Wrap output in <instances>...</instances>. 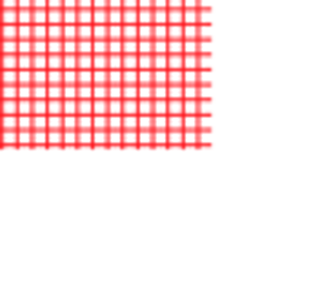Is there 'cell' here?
I'll return each mask as SVG.
<instances>
[{"instance_id":"obj_32","label":"cell","mask_w":312,"mask_h":289,"mask_svg":"<svg viewBox=\"0 0 312 289\" xmlns=\"http://www.w3.org/2000/svg\"><path fill=\"white\" fill-rule=\"evenodd\" d=\"M198 68H212V52H198Z\"/></svg>"},{"instance_id":"obj_2","label":"cell","mask_w":312,"mask_h":289,"mask_svg":"<svg viewBox=\"0 0 312 289\" xmlns=\"http://www.w3.org/2000/svg\"><path fill=\"white\" fill-rule=\"evenodd\" d=\"M137 147H150V150H153V127H140V130H137Z\"/></svg>"},{"instance_id":"obj_23","label":"cell","mask_w":312,"mask_h":289,"mask_svg":"<svg viewBox=\"0 0 312 289\" xmlns=\"http://www.w3.org/2000/svg\"><path fill=\"white\" fill-rule=\"evenodd\" d=\"M46 98H59L62 101V85H46Z\"/></svg>"},{"instance_id":"obj_26","label":"cell","mask_w":312,"mask_h":289,"mask_svg":"<svg viewBox=\"0 0 312 289\" xmlns=\"http://www.w3.org/2000/svg\"><path fill=\"white\" fill-rule=\"evenodd\" d=\"M166 98H182V85H166Z\"/></svg>"},{"instance_id":"obj_34","label":"cell","mask_w":312,"mask_h":289,"mask_svg":"<svg viewBox=\"0 0 312 289\" xmlns=\"http://www.w3.org/2000/svg\"><path fill=\"white\" fill-rule=\"evenodd\" d=\"M153 85H166V68H153Z\"/></svg>"},{"instance_id":"obj_21","label":"cell","mask_w":312,"mask_h":289,"mask_svg":"<svg viewBox=\"0 0 312 289\" xmlns=\"http://www.w3.org/2000/svg\"><path fill=\"white\" fill-rule=\"evenodd\" d=\"M182 52H192V56H198V39H182Z\"/></svg>"},{"instance_id":"obj_33","label":"cell","mask_w":312,"mask_h":289,"mask_svg":"<svg viewBox=\"0 0 312 289\" xmlns=\"http://www.w3.org/2000/svg\"><path fill=\"white\" fill-rule=\"evenodd\" d=\"M182 98H198V85H182Z\"/></svg>"},{"instance_id":"obj_15","label":"cell","mask_w":312,"mask_h":289,"mask_svg":"<svg viewBox=\"0 0 312 289\" xmlns=\"http://www.w3.org/2000/svg\"><path fill=\"white\" fill-rule=\"evenodd\" d=\"M91 68H108V52H91Z\"/></svg>"},{"instance_id":"obj_38","label":"cell","mask_w":312,"mask_h":289,"mask_svg":"<svg viewBox=\"0 0 312 289\" xmlns=\"http://www.w3.org/2000/svg\"><path fill=\"white\" fill-rule=\"evenodd\" d=\"M153 98H166V85H153Z\"/></svg>"},{"instance_id":"obj_28","label":"cell","mask_w":312,"mask_h":289,"mask_svg":"<svg viewBox=\"0 0 312 289\" xmlns=\"http://www.w3.org/2000/svg\"><path fill=\"white\" fill-rule=\"evenodd\" d=\"M108 147H121V130H108Z\"/></svg>"},{"instance_id":"obj_25","label":"cell","mask_w":312,"mask_h":289,"mask_svg":"<svg viewBox=\"0 0 312 289\" xmlns=\"http://www.w3.org/2000/svg\"><path fill=\"white\" fill-rule=\"evenodd\" d=\"M75 52H91V39H75Z\"/></svg>"},{"instance_id":"obj_36","label":"cell","mask_w":312,"mask_h":289,"mask_svg":"<svg viewBox=\"0 0 312 289\" xmlns=\"http://www.w3.org/2000/svg\"><path fill=\"white\" fill-rule=\"evenodd\" d=\"M108 98H121V85H108Z\"/></svg>"},{"instance_id":"obj_31","label":"cell","mask_w":312,"mask_h":289,"mask_svg":"<svg viewBox=\"0 0 312 289\" xmlns=\"http://www.w3.org/2000/svg\"><path fill=\"white\" fill-rule=\"evenodd\" d=\"M108 39H121V23H108Z\"/></svg>"},{"instance_id":"obj_8","label":"cell","mask_w":312,"mask_h":289,"mask_svg":"<svg viewBox=\"0 0 312 289\" xmlns=\"http://www.w3.org/2000/svg\"><path fill=\"white\" fill-rule=\"evenodd\" d=\"M75 147H91V130H75Z\"/></svg>"},{"instance_id":"obj_35","label":"cell","mask_w":312,"mask_h":289,"mask_svg":"<svg viewBox=\"0 0 312 289\" xmlns=\"http://www.w3.org/2000/svg\"><path fill=\"white\" fill-rule=\"evenodd\" d=\"M30 20L33 23H46V10H30Z\"/></svg>"},{"instance_id":"obj_30","label":"cell","mask_w":312,"mask_h":289,"mask_svg":"<svg viewBox=\"0 0 312 289\" xmlns=\"http://www.w3.org/2000/svg\"><path fill=\"white\" fill-rule=\"evenodd\" d=\"M62 39H75V23H62Z\"/></svg>"},{"instance_id":"obj_17","label":"cell","mask_w":312,"mask_h":289,"mask_svg":"<svg viewBox=\"0 0 312 289\" xmlns=\"http://www.w3.org/2000/svg\"><path fill=\"white\" fill-rule=\"evenodd\" d=\"M182 147H198V133H195V130H182Z\"/></svg>"},{"instance_id":"obj_5","label":"cell","mask_w":312,"mask_h":289,"mask_svg":"<svg viewBox=\"0 0 312 289\" xmlns=\"http://www.w3.org/2000/svg\"><path fill=\"white\" fill-rule=\"evenodd\" d=\"M62 147V130H46V150H59Z\"/></svg>"},{"instance_id":"obj_19","label":"cell","mask_w":312,"mask_h":289,"mask_svg":"<svg viewBox=\"0 0 312 289\" xmlns=\"http://www.w3.org/2000/svg\"><path fill=\"white\" fill-rule=\"evenodd\" d=\"M91 114H108V98H101V101L91 98Z\"/></svg>"},{"instance_id":"obj_14","label":"cell","mask_w":312,"mask_h":289,"mask_svg":"<svg viewBox=\"0 0 312 289\" xmlns=\"http://www.w3.org/2000/svg\"><path fill=\"white\" fill-rule=\"evenodd\" d=\"M182 39H198V23H182Z\"/></svg>"},{"instance_id":"obj_12","label":"cell","mask_w":312,"mask_h":289,"mask_svg":"<svg viewBox=\"0 0 312 289\" xmlns=\"http://www.w3.org/2000/svg\"><path fill=\"white\" fill-rule=\"evenodd\" d=\"M182 85H198V68H182Z\"/></svg>"},{"instance_id":"obj_18","label":"cell","mask_w":312,"mask_h":289,"mask_svg":"<svg viewBox=\"0 0 312 289\" xmlns=\"http://www.w3.org/2000/svg\"><path fill=\"white\" fill-rule=\"evenodd\" d=\"M153 150H166V130H153Z\"/></svg>"},{"instance_id":"obj_29","label":"cell","mask_w":312,"mask_h":289,"mask_svg":"<svg viewBox=\"0 0 312 289\" xmlns=\"http://www.w3.org/2000/svg\"><path fill=\"white\" fill-rule=\"evenodd\" d=\"M91 23H108V10H91Z\"/></svg>"},{"instance_id":"obj_7","label":"cell","mask_w":312,"mask_h":289,"mask_svg":"<svg viewBox=\"0 0 312 289\" xmlns=\"http://www.w3.org/2000/svg\"><path fill=\"white\" fill-rule=\"evenodd\" d=\"M0 147H17V130H0Z\"/></svg>"},{"instance_id":"obj_4","label":"cell","mask_w":312,"mask_h":289,"mask_svg":"<svg viewBox=\"0 0 312 289\" xmlns=\"http://www.w3.org/2000/svg\"><path fill=\"white\" fill-rule=\"evenodd\" d=\"M91 147H98V150L108 147V127H94L91 130Z\"/></svg>"},{"instance_id":"obj_11","label":"cell","mask_w":312,"mask_h":289,"mask_svg":"<svg viewBox=\"0 0 312 289\" xmlns=\"http://www.w3.org/2000/svg\"><path fill=\"white\" fill-rule=\"evenodd\" d=\"M166 39H182V23H166Z\"/></svg>"},{"instance_id":"obj_16","label":"cell","mask_w":312,"mask_h":289,"mask_svg":"<svg viewBox=\"0 0 312 289\" xmlns=\"http://www.w3.org/2000/svg\"><path fill=\"white\" fill-rule=\"evenodd\" d=\"M182 130H198V114H182Z\"/></svg>"},{"instance_id":"obj_3","label":"cell","mask_w":312,"mask_h":289,"mask_svg":"<svg viewBox=\"0 0 312 289\" xmlns=\"http://www.w3.org/2000/svg\"><path fill=\"white\" fill-rule=\"evenodd\" d=\"M166 147H182V127H169L166 130Z\"/></svg>"},{"instance_id":"obj_9","label":"cell","mask_w":312,"mask_h":289,"mask_svg":"<svg viewBox=\"0 0 312 289\" xmlns=\"http://www.w3.org/2000/svg\"><path fill=\"white\" fill-rule=\"evenodd\" d=\"M0 39H17V23H0Z\"/></svg>"},{"instance_id":"obj_27","label":"cell","mask_w":312,"mask_h":289,"mask_svg":"<svg viewBox=\"0 0 312 289\" xmlns=\"http://www.w3.org/2000/svg\"><path fill=\"white\" fill-rule=\"evenodd\" d=\"M33 147H46V130H33Z\"/></svg>"},{"instance_id":"obj_37","label":"cell","mask_w":312,"mask_h":289,"mask_svg":"<svg viewBox=\"0 0 312 289\" xmlns=\"http://www.w3.org/2000/svg\"><path fill=\"white\" fill-rule=\"evenodd\" d=\"M153 52H166V39H153Z\"/></svg>"},{"instance_id":"obj_24","label":"cell","mask_w":312,"mask_h":289,"mask_svg":"<svg viewBox=\"0 0 312 289\" xmlns=\"http://www.w3.org/2000/svg\"><path fill=\"white\" fill-rule=\"evenodd\" d=\"M137 23H153V10H137Z\"/></svg>"},{"instance_id":"obj_13","label":"cell","mask_w":312,"mask_h":289,"mask_svg":"<svg viewBox=\"0 0 312 289\" xmlns=\"http://www.w3.org/2000/svg\"><path fill=\"white\" fill-rule=\"evenodd\" d=\"M91 39H108V23H91Z\"/></svg>"},{"instance_id":"obj_6","label":"cell","mask_w":312,"mask_h":289,"mask_svg":"<svg viewBox=\"0 0 312 289\" xmlns=\"http://www.w3.org/2000/svg\"><path fill=\"white\" fill-rule=\"evenodd\" d=\"M75 85H91V68H75Z\"/></svg>"},{"instance_id":"obj_10","label":"cell","mask_w":312,"mask_h":289,"mask_svg":"<svg viewBox=\"0 0 312 289\" xmlns=\"http://www.w3.org/2000/svg\"><path fill=\"white\" fill-rule=\"evenodd\" d=\"M137 39H153V23H137Z\"/></svg>"},{"instance_id":"obj_22","label":"cell","mask_w":312,"mask_h":289,"mask_svg":"<svg viewBox=\"0 0 312 289\" xmlns=\"http://www.w3.org/2000/svg\"><path fill=\"white\" fill-rule=\"evenodd\" d=\"M30 39H46V23H33V36Z\"/></svg>"},{"instance_id":"obj_20","label":"cell","mask_w":312,"mask_h":289,"mask_svg":"<svg viewBox=\"0 0 312 289\" xmlns=\"http://www.w3.org/2000/svg\"><path fill=\"white\" fill-rule=\"evenodd\" d=\"M198 39L212 43V23H198Z\"/></svg>"},{"instance_id":"obj_1","label":"cell","mask_w":312,"mask_h":289,"mask_svg":"<svg viewBox=\"0 0 312 289\" xmlns=\"http://www.w3.org/2000/svg\"><path fill=\"white\" fill-rule=\"evenodd\" d=\"M17 147H23V150L33 147V130L30 127H17Z\"/></svg>"}]
</instances>
